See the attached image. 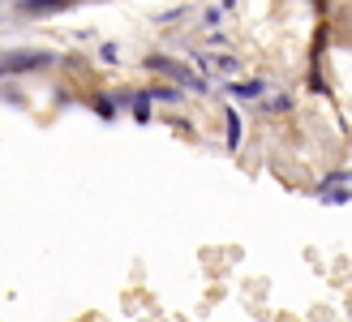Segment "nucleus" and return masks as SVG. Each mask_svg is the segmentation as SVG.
Here are the masks:
<instances>
[{
  "label": "nucleus",
  "instance_id": "f257e3e1",
  "mask_svg": "<svg viewBox=\"0 0 352 322\" xmlns=\"http://www.w3.org/2000/svg\"><path fill=\"white\" fill-rule=\"evenodd\" d=\"M142 69H151V74H164L172 86H181V91H193V95H210V82L198 74L193 65L176 61V56H164V52H151V56L142 61Z\"/></svg>",
  "mask_w": 352,
  "mask_h": 322
},
{
  "label": "nucleus",
  "instance_id": "f03ea898",
  "mask_svg": "<svg viewBox=\"0 0 352 322\" xmlns=\"http://www.w3.org/2000/svg\"><path fill=\"white\" fill-rule=\"evenodd\" d=\"M189 61H193V69H198L206 82L210 78H215V82H236V74H241V56H236V52H223V47H215V52H210V47H193Z\"/></svg>",
  "mask_w": 352,
  "mask_h": 322
},
{
  "label": "nucleus",
  "instance_id": "7ed1b4c3",
  "mask_svg": "<svg viewBox=\"0 0 352 322\" xmlns=\"http://www.w3.org/2000/svg\"><path fill=\"white\" fill-rule=\"evenodd\" d=\"M56 65V52H43V47H17L0 56V78H17V74H39V69Z\"/></svg>",
  "mask_w": 352,
  "mask_h": 322
},
{
  "label": "nucleus",
  "instance_id": "20e7f679",
  "mask_svg": "<svg viewBox=\"0 0 352 322\" xmlns=\"http://www.w3.org/2000/svg\"><path fill=\"white\" fill-rule=\"evenodd\" d=\"M314 198H318L322 206H348L352 202V168H336V172H327L318 185L309 189Z\"/></svg>",
  "mask_w": 352,
  "mask_h": 322
},
{
  "label": "nucleus",
  "instance_id": "39448f33",
  "mask_svg": "<svg viewBox=\"0 0 352 322\" xmlns=\"http://www.w3.org/2000/svg\"><path fill=\"white\" fill-rule=\"evenodd\" d=\"M223 91L232 99H245V103H262L267 99V82L262 78H236V82H223Z\"/></svg>",
  "mask_w": 352,
  "mask_h": 322
},
{
  "label": "nucleus",
  "instance_id": "423d86ee",
  "mask_svg": "<svg viewBox=\"0 0 352 322\" xmlns=\"http://www.w3.org/2000/svg\"><path fill=\"white\" fill-rule=\"evenodd\" d=\"M82 0H17V13L26 17H47V13H60V9H74Z\"/></svg>",
  "mask_w": 352,
  "mask_h": 322
},
{
  "label": "nucleus",
  "instance_id": "0eeeda50",
  "mask_svg": "<svg viewBox=\"0 0 352 322\" xmlns=\"http://www.w3.org/2000/svg\"><path fill=\"white\" fill-rule=\"evenodd\" d=\"M241 138H245V120L236 107H223V147L228 151H241Z\"/></svg>",
  "mask_w": 352,
  "mask_h": 322
},
{
  "label": "nucleus",
  "instance_id": "6e6552de",
  "mask_svg": "<svg viewBox=\"0 0 352 322\" xmlns=\"http://www.w3.org/2000/svg\"><path fill=\"white\" fill-rule=\"evenodd\" d=\"M120 99H125V103H129V112H133V120H138V125H151V116H155V112H151V95H146V91H133V95H120Z\"/></svg>",
  "mask_w": 352,
  "mask_h": 322
},
{
  "label": "nucleus",
  "instance_id": "1a4fd4ad",
  "mask_svg": "<svg viewBox=\"0 0 352 322\" xmlns=\"http://www.w3.org/2000/svg\"><path fill=\"white\" fill-rule=\"evenodd\" d=\"M305 86H309V95H331V86H327V69H322V61H309V74H305Z\"/></svg>",
  "mask_w": 352,
  "mask_h": 322
},
{
  "label": "nucleus",
  "instance_id": "9d476101",
  "mask_svg": "<svg viewBox=\"0 0 352 322\" xmlns=\"http://www.w3.org/2000/svg\"><path fill=\"white\" fill-rule=\"evenodd\" d=\"M151 103H176V107H181L185 103V91H181V86H151Z\"/></svg>",
  "mask_w": 352,
  "mask_h": 322
},
{
  "label": "nucleus",
  "instance_id": "9b49d317",
  "mask_svg": "<svg viewBox=\"0 0 352 322\" xmlns=\"http://www.w3.org/2000/svg\"><path fill=\"white\" fill-rule=\"evenodd\" d=\"M116 103H120V95H95L91 99V107H95L99 120H116Z\"/></svg>",
  "mask_w": 352,
  "mask_h": 322
},
{
  "label": "nucleus",
  "instance_id": "f8f14e48",
  "mask_svg": "<svg viewBox=\"0 0 352 322\" xmlns=\"http://www.w3.org/2000/svg\"><path fill=\"white\" fill-rule=\"evenodd\" d=\"M262 112H292V95H284V91L267 95V99H262Z\"/></svg>",
  "mask_w": 352,
  "mask_h": 322
},
{
  "label": "nucleus",
  "instance_id": "ddd939ff",
  "mask_svg": "<svg viewBox=\"0 0 352 322\" xmlns=\"http://www.w3.org/2000/svg\"><path fill=\"white\" fill-rule=\"evenodd\" d=\"M219 22H223V9H219V5H206V13H202V26L210 30V26H219Z\"/></svg>",
  "mask_w": 352,
  "mask_h": 322
},
{
  "label": "nucleus",
  "instance_id": "4468645a",
  "mask_svg": "<svg viewBox=\"0 0 352 322\" xmlns=\"http://www.w3.org/2000/svg\"><path fill=\"white\" fill-rule=\"evenodd\" d=\"M99 61H103V65H116V61H120V47H116V43H99Z\"/></svg>",
  "mask_w": 352,
  "mask_h": 322
}]
</instances>
